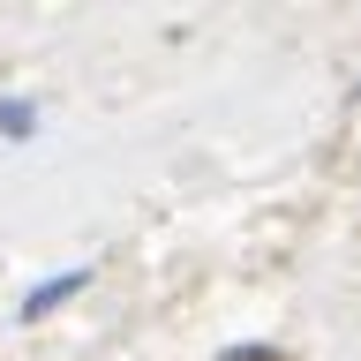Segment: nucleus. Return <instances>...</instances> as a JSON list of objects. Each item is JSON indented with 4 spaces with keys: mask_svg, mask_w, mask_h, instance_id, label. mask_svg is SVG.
Masks as SVG:
<instances>
[{
    "mask_svg": "<svg viewBox=\"0 0 361 361\" xmlns=\"http://www.w3.org/2000/svg\"><path fill=\"white\" fill-rule=\"evenodd\" d=\"M90 286V264H75V271H53V279H38V286H30V293H23V324H38V316H53V309H61V301H75V293H83Z\"/></svg>",
    "mask_w": 361,
    "mask_h": 361,
    "instance_id": "obj_1",
    "label": "nucleus"
},
{
    "mask_svg": "<svg viewBox=\"0 0 361 361\" xmlns=\"http://www.w3.org/2000/svg\"><path fill=\"white\" fill-rule=\"evenodd\" d=\"M0 135H8V143H30V135H38V106H30V98H0Z\"/></svg>",
    "mask_w": 361,
    "mask_h": 361,
    "instance_id": "obj_2",
    "label": "nucleus"
},
{
    "mask_svg": "<svg viewBox=\"0 0 361 361\" xmlns=\"http://www.w3.org/2000/svg\"><path fill=\"white\" fill-rule=\"evenodd\" d=\"M211 361H286L279 346H226V354H211Z\"/></svg>",
    "mask_w": 361,
    "mask_h": 361,
    "instance_id": "obj_3",
    "label": "nucleus"
}]
</instances>
